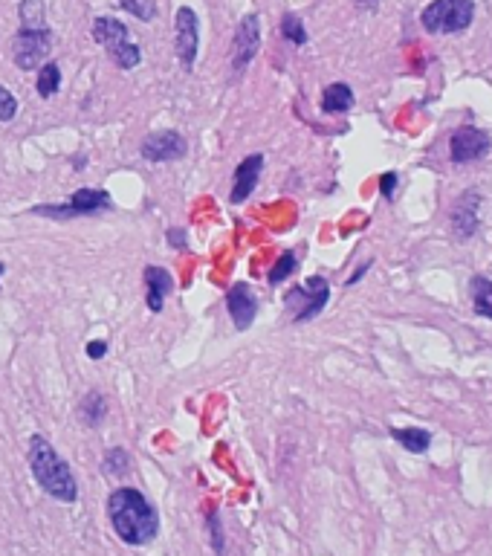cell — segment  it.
<instances>
[{"mask_svg": "<svg viewBox=\"0 0 492 556\" xmlns=\"http://www.w3.org/2000/svg\"><path fill=\"white\" fill-rule=\"evenodd\" d=\"M105 53H108L110 61H113L119 70H134V67H139V61H142V50H139V44H134L131 38L122 41V44H116V47H110Z\"/></svg>", "mask_w": 492, "mask_h": 556, "instance_id": "ffe728a7", "label": "cell"}, {"mask_svg": "<svg viewBox=\"0 0 492 556\" xmlns=\"http://www.w3.org/2000/svg\"><path fill=\"white\" fill-rule=\"evenodd\" d=\"M93 41L99 44V47H116V44H122V41H128L131 38V29L125 27L119 18H110V15H102V18H96L93 21Z\"/></svg>", "mask_w": 492, "mask_h": 556, "instance_id": "9a60e30c", "label": "cell"}, {"mask_svg": "<svg viewBox=\"0 0 492 556\" xmlns=\"http://www.w3.org/2000/svg\"><path fill=\"white\" fill-rule=\"evenodd\" d=\"M139 154L142 160L148 163H174V160H183L189 154V142L180 131H154L142 139L139 145Z\"/></svg>", "mask_w": 492, "mask_h": 556, "instance_id": "ba28073f", "label": "cell"}, {"mask_svg": "<svg viewBox=\"0 0 492 556\" xmlns=\"http://www.w3.org/2000/svg\"><path fill=\"white\" fill-rule=\"evenodd\" d=\"M281 38L290 41L293 47H304V44H307V29L301 24L299 15L287 12V15L281 18Z\"/></svg>", "mask_w": 492, "mask_h": 556, "instance_id": "603a6c76", "label": "cell"}, {"mask_svg": "<svg viewBox=\"0 0 492 556\" xmlns=\"http://www.w3.org/2000/svg\"><path fill=\"white\" fill-rule=\"evenodd\" d=\"M261 171H264V157H261V154H249L244 163L235 168L229 200H232V203H244L246 197L255 192V186H258V180H261Z\"/></svg>", "mask_w": 492, "mask_h": 556, "instance_id": "4fadbf2b", "label": "cell"}, {"mask_svg": "<svg viewBox=\"0 0 492 556\" xmlns=\"http://www.w3.org/2000/svg\"><path fill=\"white\" fill-rule=\"evenodd\" d=\"M478 203L481 197L478 192H466L461 195V200L455 203V212H452V226H455V235L458 238H472L475 229H478Z\"/></svg>", "mask_w": 492, "mask_h": 556, "instance_id": "5bb4252c", "label": "cell"}, {"mask_svg": "<svg viewBox=\"0 0 492 556\" xmlns=\"http://www.w3.org/2000/svg\"><path fill=\"white\" fill-rule=\"evenodd\" d=\"M79 415L87 426H99L108 417V400L102 391H87L84 400L79 403Z\"/></svg>", "mask_w": 492, "mask_h": 556, "instance_id": "e0dca14e", "label": "cell"}, {"mask_svg": "<svg viewBox=\"0 0 492 556\" xmlns=\"http://www.w3.org/2000/svg\"><path fill=\"white\" fill-rule=\"evenodd\" d=\"M3 273H6V264L0 261V278H3Z\"/></svg>", "mask_w": 492, "mask_h": 556, "instance_id": "836d02e7", "label": "cell"}, {"mask_svg": "<svg viewBox=\"0 0 492 556\" xmlns=\"http://www.w3.org/2000/svg\"><path fill=\"white\" fill-rule=\"evenodd\" d=\"M165 238H168V244H171L174 250H186V247H189V232H186V229H168Z\"/></svg>", "mask_w": 492, "mask_h": 556, "instance_id": "f1b7e54d", "label": "cell"}, {"mask_svg": "<svg viewBox=\"0 0 492 556\" xmlns=\"http://www.w3.org/2000/svg\"><path fill=\"white\" fill-rule=\"evenodd\" d=\"M354 108V90L348 84L333 82L322 93V111L325 113H345Z\"/></svg>", "mask_w": 492, "mask_h": 556, "instance_id": "2e32d148", "label": "cell"}, {"mask_svg": "<svg viewBox=\"0 0 492 556\" xmlns=\"http://www.w3.org/2000/svg\"><path fill=\"white\" fill-rule=\"evenodd\" d=\"M356 6H359V9H377L380 0H356Z\"/></svg>", "mask_w": 492, "mask_h": 556, "instance_id": "d6a6232c", "label": "cell"}, {"mask_svg": "<svg viewBox=\"0 0 492 556\" xmlns=\"http://www.w3.org/2000/svg\"><path fill=\"white\" fill-rule=\"evenodd\" d=\"M18 116V99L0 84V122H12Z\"/></svg>", "mask_w": 492, "mask_h": 556, "instance_id": "4316f807", "label": "cell"}, {"mask_svg": "<svg viewBox=\"0 0 492 556\" xmlns=\"http://www.w3.org/2000/svg\"><path fill=\"white\" fill-rule=\"evenodd\" d=\"M102 470H105V475L113 478V481L125 478V475L131 473V455H128L125 449L113 446V449L105 452V458H102Z\"/></svg>", "mask_w": 492, "mask_h": 556, "instance_id": "7402d4cb", "label": "cell"}, {"mask_svg": "<svg viewBox=\"0 0 492 556\" xmlns=\"http://www.w3.org/2000/svg\"><path fill=\"white\" fill-rule=\"evenodd\" d=\"M108 519L113 533L131 545H151L160 533V513L151 501L134 487H116L108 496Z\"/></svg>", "mask_w": 492, "mask_h": 556, "instance_id": "6da1fadb", "label": "cell"}, {"mask_svg": "<svg viewBox=\"0 0 492 556\" xmlns=\"http://www.w3.org/2000/svg\"><path fill=\"white\" fill-rule=\"evenodd\" d=\"M105 354H108V342L105 339H90L87 342V357L90 360H102Z\"/></svg>", "mask_w": 492, "mask_h": 556, "instance_id": "4dcf8cb0", "label": "cell"}, {"mask_svg": "<svg viewBox=\"0 0 492 556\" xmlns=\"http://www.w3.org/2000/svg\"><path fill=\"white\" fill-rule=\"evenodd\" d=\"M391 438L403 449H409L414 455H423L429 446H432V435L426 429H417V426H409V429H391Z\"/></svg>", "mask_w": 492, "mask_h": 556, "instance_id": "ac0fdd59", "label": "cell"}, {"mask_svg": "<svg viewBox=\"0 0 492 556\" xmlns=\"http://www.w3.org/2000/svg\"><path fill=\"white\" fill-rule=\"evenodd\" d=\"M226 310H229V319L238 331H249L255 316H258V296L252 293V287L246 281H238L229 287L226 293Z\"/></svg>", "mask_w": 492, "mask_h": 556, "instance_id": "8fae6325", "label": "cell"}, {"mask_svg": "<svg viewBox=\"0 0 492 556\" xmlns=\"http://www.w3.org/2000/svg\"><path fill=\"white\" fill-rule=\"evenodd\" d=\"M380 192H383L385 200H394V192H397V174L394 171H385L380 177Z\"/></svg>", "mask_w": 492, "mask_h": 556, "instance_id": "f546056e", "label": "cell"}, {"mask_svg": "<svg viewBox=\"0 0 492 556\" xmlns=\"http://www.w3.org/2000/svg\"><path fill=\"white\" fill-rule=\"evenodd\" d=\"M296 270H299V258H296V252H281V258L270 267V276L267 278H270L273 287H278L281 281H287Z\"/></svg>", "mask_w": 492, "mask_h": 556, "instance_id": "cb8c5ba5", "label": "cell"}, {"mask_svg": "<svg viewBox=\"0 0 492 556\" xmlns=\"http://www.w3.org/2000/svg\"><path fill=\"white\" fill-rule=\"evenodd\" d=\"M475 18V0H432L420 12V24L426 32L435 35H452L464 32Z\"/></svg>", "mask_w": 492, "mask_h": 556, "instance_id": "3957f363", "label": "cell"}, {"mask_svg": "<svg viewBox=\"0 0 492 556\" xmlns=\"http://www.w3.org/2000/svg\"><path fill=\"white\" fill-rule=\"evenodd\" d=\"M206 522H209V539H212V548H215V554L223 556L226 545H223V528H220V516H218V513H209V516H206Z\"/></svg>", "mask_w": 492, "mask_h": 556, "instance_id": "83f0119b", "label": "cell"}, {"mask_svg": "<svg viewBox=\"0 0 492 556\" xmlns=\"http://www.w3.org/2000/svg\"><path fill=\"white\" fill-rule=\"evenodd\" d=\"M174 50L186 70H192L200 50V18L192 6H180L174 12Z\"/></svg>", "mask_w": 492, "mask_h": 556, "instance_id": "52a82bcc", "label": "cell"}, {"mask_svg": "<svg viewBox=\"0 0 492 556\" xmlns=\"http://www.w3.org/2000/svg\"><path fill=\"white\" fill-rule=\"evenodd\" d=\"M449 148H452V163L464 166V163H475V160L487 157L492 148V139L490 134L478 131L475 125H464V128H458L452 134Z\"/></svg>", "mask_w": 492, "mask_h": 556, "instance_id": "30bf717a", "label": "cell"}, {"mask_svg": "<svg viewBox=\"0 0 492 556\" xmlns=\"http://www.w3.org/2000/svg\"><path fill=\"white\" fill-rule=\"evenodd\" d=\"M29 473L38 481V487L61 504L79 501V484L70 464L55 452V446L44 435H29L27 446Z\"/></svg>", "mask_w": 492, "mask_h": 556, "instance_id": "7a4b0ae2", "label": "cell"}, {"mask_svg": "<svg viewBox=\"0 0 492 556\" xmlns=\"http://www.w3.org/2000/svg\"><path fill=\"white\" fill-rule=\"evenodd\" d=\"M125 12H131L134 18H139V21H154L157 18V6L151 3V0H116Z\"/></svg>", "mask_w": 492, "mask_h": 556, "instance_id": "484cf974", "label": "cell"}, {"mask_svg": "<svg viewBox=\"0 0 492 556\" xmlns=\"http://www.w3.org/2000/svg\"><path fill=\"white\" fill-rule=\"evenodd\" d=\"M142 284H145V305L151 313H160L165 307V299L171 296L174 290V278L165 267H157V264H148L142 270Z\"/></svg>", "mask_w": 492, "mask_h": 556, "instance_id": "7c38bea8", "label": "cell"}, {"mask_svg": "<svg viewBox=\"0 0 492 556\" xmlns=\"http://www.w3.org/2000/svg\"><path fill=\"white\" fill-rule=\"evenodd\" d=\"M113 200L105 189H79L73 197H67L64 203H53V206H35L32 215H44V218H55V221H70V218H87V215H99L108 212Z\"/></svg>", "mask_w": 492, "mask_h": 556, "instance_id": "277c9868", "label": "cell"}, {"mask_svg": "<svg viewBox=\"0 0 492 556\" xmlns=\"http://www.w3.org/2000/svg\"><path fill=\"white\" fill-rule=\"evenodd\" d=\"M21 27H47L44 21V0H21L18 3Z\"/></svg>", "mask_w": 492, "mask_h": 556, "instance_id": "d4e9b609", "label": "cell"}, {"mask_svg": "<svg viewBox=\"0 0 492 556\" xmlns=\"http://www.w3.org/2000/svg\"><path fill=\"white\" fill-rule=\"evenodd\" d=\"M284 302L290 307V313H293V322L301 325V322H310V319H316L330 302V284L325 281L322 276H313L307 278L304 284L299 287H293L287 296H284Z\"/></svg>", "mask_w": 492, "mask_h": 556, "instance_id": "8992f818", "label": "cell"}, {"mask_svg": "<svg viewBox=\"0 0 492 556\" xmlns=\"http://www.w3.org/2000/svg\"><path fill=\"white\" fill-rule=\"evenodd\" d=\"M469 293H472V307L478 316L492 319V281L487 276H475L469 284Z\"/></svg>", "mask_w": 492, "mask_h": 556, "instance_id": "d6986e66", "label": "cell"}, {"mask_svg": "<svg viewBox=\"0 0 492 556\" xmlns=\"http://www.w3.org/2000/svg\"><path fill=\"white\" fill-rule=\"evenodd\" d=\"M368 270H371V261H368V264H362V267H359V270H356L354 276L348 278V287H351V284H356V281H359V278L365 276V273H368Z\"/></svg>", "mask_w": 492, "mask_h": 556, "instance_id": "1f68e13d", "label": "cell"}, {"mask_svg": "<svg viewBox=\"0 0 492 556\" xmlns=\"http://www.w3.org/2000/svg\"><path fill=\"white\" fill-rule=\"evenodd\" d=\"M258 50H261V18L255 12H249L241 18V24L235 29V38H232V70L244 73L252 64V58L258 56Z\"/></svg>", "mask_w": 492, "mask_h": 556, "instance_id": "9c48e42d", "label": "cell"}, {"mask_svg": "<svg viewBox=\"0 0 492 556\" xmlns=\"http://www.w3.org/2000/svg\"><path fill=\"white\" fill-rule=\"evenodd\" d=\"M35 90H38V96L41 99H50L55 96L58 90H61V67L55 64V61H44L41 67H38V82H35Z\"/></svg>", "mask_w": 492, "mask_h": 556, "instance_id": "44dd1931", "label": "cell"}, {"mask_svg": "<svg viewBox=\"0 0 492 556\" xmlns=\"http://www.w3.org/2000/svg\"><path fill=\"white\" fill-rule=\"evenodd\" d=\"M53 50V32L47 27H21L12 38V61L18 70H38Z\"/></svg>", "mask_w": 492, "mask_h": 556, "instance_id": "5b68a950", "label": "cell"}]
</instances>
